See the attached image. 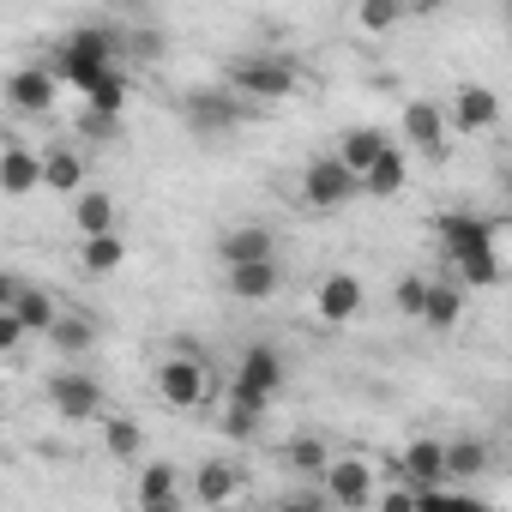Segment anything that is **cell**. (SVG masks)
Masks as SVG:
<instances>
[{"label":"cell","instance_id":"1","mask_svg":"<svg viewBox=\"0 0 512 512\" xmlns=\"http://www.w3.org/2000/svg\"><path fill=\"white\" fill-rule=\"evenodd\" d=\"M223 91L241 103H284L296 97V61L278 49H247L223 67Z\"/></svg>","mask_w":512,"mask_h":512},{"label":"cell","instance_id":"2","mask_svg":"<svg viewBox=\"0 0 512 512\" xmlns=\"http://www.w3.org/2000/svg\"><path fill=\"white\" fill-rule=\"evenodd\" d=\"M115 55H121V49H115V25H79V31L61 37L49 73H55V85H73V91L85 97V91L115 67Z\"/></svg>","mask_w":512,"mask_h":512},{"label":"cell","instance_id":"3","mask_svg":"<svg viewBox=\"0 0 512 512\" xmlns=\"http://www.w3.org/2000/svg\"><path fill=\"white\" fill-rule=\"evenodd\" d=\"M278 392H284V356L272 344H247L235 374H229V386H223V404H241L253 416H272Z\"/></svg>","mask_w":512,"mask_h":512},{"label":"cell","instance_id":"4","mask_svg":"<svg viewBox=\"0 0 512 512\" xmlns=\"http://www.w3.org/2000/svg\"><path fill=\"white\" fill-rule=\"evenodd\" d=\"M181 121H187L199 139H223V133H235V127L247 121V103L229 97L223 85H193V91L181 97Z\"/></svg>","mask_w":512,"mask_h":512},{"label":"cell","instance_id":"5","mask_svg":"<svg viewBox=\"0 0 512 512\" xmlns=\"http://www.w3.org/2000/svg\"><path fill=\"white\" fill-rule=\"evenodd\" d=\"M211 368L199 362V356H169L163 368H157V398L169 404V410H199V404H211Z\"/></svg>","mask_w":512,"mask_h":512},{"label":"cell","instance_id":"6","mask_svg":"<svg viewBox=\"0 0 512 512\" xmlns=\"http://www.w3.org/2000/svg\"><path fill=\"white\" fill-rule=\"evenodd\" d=\"M320 488H326V500H332L338 512H368L374 494H380V476H374L368 458H332L326 476H320Z\"/></svg>","mask_w":512,"mask_h":512},{"label":"cell","instance_id":"7","mask_svg":"<svg viewBox=\"0 0 512 512\" xmlns=\"http://www.w3.org/2000/svg\"><path fill=\"white\" fill-rule=\"evenodd\" d=\"M362 187H356V175L326 151V157H314L308 169H302V205H314V211H338V205H350Z\"/></svg>","mask_w":512,"mask_h":512},{"label":"cell","instance_id":"8","mask_svg":"<svg viewBox=\"0 0 512 512\" xmlns=\"http://www.w3.org/2000/svg\"><path fill=\"white\" fill-rule=\"evenodd\" d=\"M434 235H440V247H446V260H464V253H494L500 223H494V217H476V211H446V217L434 223Z\"/></svg>","mask_w":512,"mask_h":512},{"label":"cell","instance_id":"9","mask_svg":"<svg viewBox=\"0 0 512 512\" xmlns=\"http://www.w3.org/2000/svg\"><path fill=\"white\" fill-rule=\"evenodd\" d=\"M49 404H55L61 422H91V416L103 410V386H97V374H85V368H61V374L49 380Z\"/></svg>","mask_w":512,"mask_h":512},{"label":"cell","instance_id":"10","mask_svg":"<svg viewBox=\"0 0 512 512\" xmlns=\"http://www.w3.org/2000/svg\"><path fill=\"white\" fill-rule=\"evenodd\" d=\"M314 308H320V320H326V326H350V320L368 308V284H362L356 272H332V278H320Z\"/></svg>","mask_w":512,"mask_h":512},{"label":"cell","instance_id":"11","mask_svg":"<svg viewBox=\"0 0 512 512\" xmlns=\"http://www.w3.org/2000/svg\"><path fill=\"white\" fill-rule=\"evenodd\" d=\"M404 488H410V494L446 488V440H434V434H416V440L404 446Z\"/></svg>","mask_w":512,"mask_h":512},{"label":"cell","instance_id":"12","mask_svg":"<svg viewBox=\"0 0 512 512\" xmlns=\"http://www.w3.org/2000/svg\"><path fill=\"white\" fill-rule=\"evenodd\" d=\"M37 187H43V151L7 139V145H0V193H7V199H31Z\"/></svg>","mask_w":512,"mask_h":512},{"label":"cell","instance_id":"13","mask_svg":"<svg viewBox=\"0 0 512 512\" xmlns=\"http://www.w3.org/2000/svg\"><path fill=\"white\" fill-rule=\"evenodd\" d=\"M217 260H223V272H235V266H260V260H278V235H272V229H260V223H241V229H229V235L217 241Z\"/></svg>","mask_w":512,"mask_h":512},{"label":"cell","instance_id":"14","mask_svg":"<svg viewBox=\"0 0 512 512\" xmlns=\"http://www.w3.org/2000/svg\"><path fill=\"white\" fill-rule=\"evenodd\" d=\"M55 73L49 67H19L13 79H7V103L19 109V115H49L55 109Z\"/></svg>","mask_w":512,"mask_h":512},{"label":"cell","instance_id":"15","mask_svg":"<svg viewBox=\"0 0 512 512\" xmlns=\"http://www.w3.org/2000/svg\"><path fill=\"white\" fill-rule=\"evenodd\" d=\"M404 139L422 157H446V115H440V103H428V97L404 103Z\"/></svg>","mask_w":512,"mask_h":512},{"label":"cell","instance_id":"16","mask_svg":"<svg viewBox=\"0 0 512 512\" xmlns=\"http://www.w3.org/2000/svg\"><path fill=\"white\" fill-rule=\"evenodd\" d=\"M500 121V97L488 85H458L452 91V127L458 133H488Z\"/></svg>","mask_w":512,"mask_h":512},{"label":"cell","instance_id":"17","mask_svg":"<svg viewBox=\"0 0 512 512\" xmlns=\"http://www.w3.org/2000/svg\"><path fill=\"white\" fill-rule=\"evenodd\" d=\"M404 181H410V157H404L398 145H386V151L362 169V181H356V187H362L368 199H398V193H404Z\"/></svg>","mask_w":512,"mask_h":512},{"label":"cell","instance_id":"18","mask_svg":"<svg viewBox=\"0 0 512 512\" xmlns=\"http://www.w3.org/2000/svg\"><path fill=\"white\" fill-rule=\"evenodd\" d=\"M19 326H25V338H49V326L61 320V308H55V296L43 290V284H19L13 290V308H7Z\"/></svg>","mask_w":512,"mask_h":512},{"label":"cell","instance_id":"19","mask_svg":"<svg viewBox=\"0 0 512 512\" xmlns=\"http://www.w3.org/2000/svg\"><path fill=\"white\" fill-rule=\"evenodd\" d=\"M223 278H229V296H235V302H272V296L284 290V266H278V260L235 266V272H223Z\"/></svg>","mask_w":512,"mask_h":512},{"label":"cell","instance_id":"20","mask_svg":"<svg viewBox=\"0 0 512 512\" xmlns=\"http://www.w3.org/2000/svg\"><path fill=\"white\" fill-rule=\"evenodd\" d=\"M43 187L49 193H85V151L79 145H49L43 151Z\"/></svg>","mask_w":512,"mask_h":512},{"label":"cell","instance_id":"21","mask_svg":"<svg viewBox=\"0 0 512 512\" xmlns=\"http://www.w3.org/2000/svg\"><path fill=\"white\" fill-rule=\"evenodd\" d=\"M193 494H199L205 506H229V500L241 494V470H235L229 458H205V464L193 470Z\"/></svg>","mask_w":512,"mask_h":512},{"label":"cell","instance_id":"22","mask_svg":"<svg viewBox=\"0 0 512 512\" xmlns=\"http://www.w3.org/2000/svg\"><path fill=\"white\" fill-rule=\"evenodd\" d=\"M386 145H392V139H386L380 127H350V133L338 139V151H332V157H338V163H344V169H350V175L362 181V169H368V163H374V157H380Z\"/></svg>","mask_w":512,"mask_h":512},{"label":"cell","instance_id":"23","mask_svg":"<svg viewBox=\"0 0 512 512\" xmlns=\"http://www.w3.org/2000/svg\"><path fill=\"white\" fill-rule=\"evenodd\" d=\"M428 332H452L458 320H464V290L458 284H428V296H422V314H416Z\"/></svg>","mask_w":512,"mask_h":512},{"label":"cell","instance_id":"24","mask_svg":"<svg viewBox=\"0 0 512 512\" xmlns=\"http://www.w3.org/2000/svg\"><path fill=\"white\" fill-rule=\"evenodd\" d=\"M79 266H85L91 278H109V272H121V266H127V241H121V229L79 241Z\"/></svg>","mask_w":512,"mask_h":512},{"label":"cell","instance_id":"25","mask_svg":"<svg viewBox=\"0 0 512 512\" xmlns=\"http://www.w3.org/2000/svg\"><path fill=\"white\" fill-rule=\"evenodd\" d=\"M127 97H133L127 73H121V67H109V73L85 91V109H91V115H109V121H127Z\"/></svg>","mask_w":512,"mask_h":512},{"label":"cell","instance_id":"26","mask_svg":"<svg viewBox=\"0 0 512 512\" xmlns=\"http://www.w3.org/2000/svg\"><path fill=\"white\" fill-rule=\"evenodd\" d=\"M73 223H79V241L109 235V229H115V199H109V193H97V187H85V193L73 199Z\"/></svg>","mask_w":512,"mask_h":512},{"label":"cell","instance_id":"27","mask_svg":"<svg viewBox=\"0 0 512 512\" xmlns=\"http://www.w3.org/2000/svg\"><path fill=\"white\" fill-rule=\"evenodd\" d=\"M488 470V446L482 440H446V482H476Z\"/></svg>","mask_w":512,"mask_h":512},{"label":"cell","instance_id":"28","mask_svg":"<svg viewBox=\"0 0 512 512\" xmlns=\"http://www.w3.org/2000/svg\"><path fill=\"white\" fill-rule=\"evenodd\" d=\"M49 344H55L61 356H85V350L97 344V326H91L85 314H61V320L49 326Z\"/></svg>","mask_w":512,"mask_h":512},{"label":"cell","instance_id":"29","mask_svg":"<svg viewBox=\"0 0 512 512\" xmlns=\"http://www.w3.org/2000/svg\"><path fill=\"white\" fill-rule=\"evenodd\" d=\"M284 458H290V470H296V476H308V482H320V476H326V464H332V452H326V440H320V434H296Z\"/></svg>","mask_w":512,"mask_h":512},{"label":"cell","instance_id":"30","mask_svg":"<svg viewBox=\"0 0 512 512\" xmlns=\"http://www.w3.org/2000/svg\"><path fill=\"white\" fill-rule=\"evenodd\" d=\"M139 446H145V428H139L133 416H109V422H103V452H109V458L127 464V458H139Z\"/></svg>","mask_w":512,"mask_h":512},{"label":"cell","instance_id":"31","mask_svg":"<svg viewBox=\"0 0 512 512\" xmlns=\"http://www.w3.org/2000/svg\"><path fill=\"white\" fill-rule=\"evenodd\" d=\"M416 512H494V506L470 488H428V494H416Z\"/></svg>","mask_w":512,"mask_h":512},{"label":"cell","instance_id":"32","mask_svg":"<svg viewBox=\"0 0 512 512\" xmlns=\"http://www.w3.org/2000/svg\"><path fill=\"white\" fill-rule=\"evenodd\" d=\"M458 266V290H494L500 284V253H464Z\"/></svg>","mask_w":512,"mask_h":512},{"label":"cell","instance_id":"33","mask_svg":"<svg viewBox=\"0 0 512 512\" xmlns=\"http://www.w3.org/2000/svg\"><path fill=\"white\" fill-rule=\"evenodd\" d=\"M169 494H181L175 464H145V470H139V506H145V500H169Z\"/></svg>","mask_w":512,"mask_h":512},{"label":"cell","instance_id":"34","mask_svg":"<svg viewBox=\"0 0 512 512\" xmlns=\"http://www.w3.org/2000/svg\"><path fill=\"white\" fill-rule=\"evenodd\" d=\"M115 49H127L133 61H157V55H163V31H145V25H127V31H115Z\"/></svg>","mask_w":512,"mask_h":512},{"label":"cell","instance_id":"35","mask_svg":"<svg viewBox=\"0 0 512 512\" xmlns=\"http://www.w3.org/2000/svg\"><path fill=\"white\" fill-rule=\"evenodd\" d=\"M422 296H428V278H416V272H404V278L392 284V302H398V314H404V320H416V314H422Z\"/></svg>","mask_w":512,"mask_h":512},{"label":"cell","instance_id":"36","mask_svg":"<svg viewBox=\"0 0 512 512\" xmlns=\"http://www.w3.org/2000/svg\"><path fill=\"white\" fill-rule=\"evenodd\" d=\"M398 19H404V13L392 7V0H368V7H356V25H362V31H392Z\"/></svg>","mask_w":512,"mask_h":512},{"label":"cell","instance_id":"37","mask_svg":"<svg viewBox=\"0 0 512 512\" xmlns=\"http://www.w3.org/2000/svg\"><path fill=\"white\" fill-rule=\"evenodd\" d=\"M260 422H266V416H253V410H241V404H223V434H229V440H253V434H260Z\"/></svg>","mask_w":512,"mask_h":512},{"label":"cell","instance_id":"38","mask_svg":"<svg viewBox=\"0 0 512 512\" xmlns=\"http://www.w3.org/2000/svg\"><path fill=\"white\" fill-rule=\"evenodd\" d=\"M368 512H416V494H410V488H404V482H398V488H380V494H374V506H368Z\"/></svg>","mask_w":512,"mask_h":512},{"label":"cell","instance_id":"39","mask_svg":"<svg viewBox=\"0 0 512 512\" xmlns=\"http://www.w3.org/2000/svg\"><path fill=\"white\" fill-rule=\"evenodd\" d=\"M121 127H127V121H109V115H91V109L79 115V133H85V139H115Z\"/></svg>","mask_w":512,"mask_h":512},{"label":"cell","instance_id":"40","mask_svg":"<svg viewBox=\"0 0 512 512\" xmlns=\"http://www.w3.org/2000/svg\"><path fill=\"white\" fill-rule=\"evenodd\" d=\"M19 344H25V326H19L13 314H0V356H13Z\"/></svg>","mask_w":512,"mask_h":512},{"label":"cell","instance_id":"41","mask_svg":"<svg viewBox=\"0 0 512 512\" xmlns=\"http://www.w3.org/2000/svg\"><path fill=\"white\" fill-rule=\"evenodd\" d=\"M278 512H326V506H320V494H290Z\"/></svg>","mask_w":512,"mask_h":512},{"label":"cell","instance_id":"42","mask_svg":"<svg viewBox=\"0 0 512 512\" xmlns=\"http://www.w3.org/2000/svg\"><path fill=\"white\" fill-rule=\"evenodd\" d=\"M13 290H19V278H7V272H0V314L13 308Z\"/></svg>","mask_w":512,"mask_h":512},{"label":"cell","instance_id":"43","mask_svg":"<svg viewBox=\"0 0 512 512\" xmlns=\"http://www.w3.org/2000/svg\"><path fill=\"white\" fill-rule=\"evenodd\" d=\"M139 512H181V494H169V500H145Z\"/></svg>","mask_w":512,"mask_h":512}]
</instances>
